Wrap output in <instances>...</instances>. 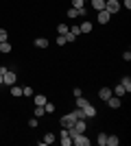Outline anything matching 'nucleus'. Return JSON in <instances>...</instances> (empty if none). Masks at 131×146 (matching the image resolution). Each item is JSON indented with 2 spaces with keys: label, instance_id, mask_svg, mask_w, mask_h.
<instances>
[{
  "label": "nucleus",
  "instance_id": "1",
  "mask_svg": "<svg viewBox=\"0 0 131 146\" xmlns=\"http://www.w3.org/2000/svg\"><path fill=\"white\" fill-rule=\"evenodd\" d=\"M72 144L74 146H90L92 142H90V137H87L85 133H74L72 135Z\"/></svg>",
  "mask_w": 131,
  "mask_h": 146
},
{
  "label": "nucleus",
  "instance_id": "2",
  "mask_svg": "<svg viewBox=\"0 0 131 146\" xmlns=\"http://www.w3.org/2000/svg\"><path fill=\"white\" fill-rule=\"evenodd\" d=\"M15 81H18V74L13 72V70H5V74H2V85H15Z\"/></svg>",
  "mask_w": 131,
  "mask_h": 146
},
{
  "label": "nucleus",
  "instance_id": "3",
  "mask_svg": "<svg viewBox=\"0 0 131 146\" xmlns=\"http://www.w3.org/2000/svg\"><path fill=\"white\" fill-rule=\"evenodd\" d=\"M120 7H122V5H120L118 0H105V11H109L112 15L120 11Z\"/></svg>",
  "mask_w": 131,
  "mask_h": 146
},
{
  "label": "nucleus",
  "instance_id": "4",
  "mask_svg": "<svg viewBox=\"0 0 131 146\" xmlns=\"http://www.w3.org/2000/svg\"><path fill=\"white\" fill-rule=\"evenodd\" d=\"M74 120H76V118L72 116V113H66V116L61 118V129H70L72 124H74Z\"/></svg>",
  "mask_w": 131,
  "mask_h": 146
},
{
  "label": "nucleus",
  "instance_id": "5",
  "mask_svg": "<svg viewBox=\"0 0 131 146\" xmlns=\"http://www.w3.org/2000/svg\"><path fill=\"white\" fill-rule=\"evenodd\" d=\"M59 140H61L63 146H72V137H70L68 129H61V135H59Z\"/></svg>",
  "mask_w": 131,
  "mask_h": 146
},
{
  "label": "nucleus",
  "instance_id": "6",
  "mask_svg": "<svg viewBox=\"0 0 131 146\" xmlns=\"http://www.w3.org/2000/svg\"><path fill=\"white\" fill-rule=\"evenodd\" d=\"M83 113H85V120H90V118H96V107H92V105L87 103L85 107H83Z\"/></svg>",
  "mask_w": 131,
  "mask_h": 146
},
{
  "label": "nucleus",
  "instance_id": "7",
  "mask_svg": "<svg viewBox=\"0 0 131 146\" xmlns=\"http://www.w3.org/2000/svg\"><path fill=\"white\" fill-rule=\"evenodd\" d=\"M96 18H98V22H100V24H107V22H109V18H112V13H109V11H105V9H100Z\"/></svg>",
  "mask_w": 131,
  "mask_h": 146
},
{
  "label": "nucleus",
  "instance_id": "8",
  "mask_svg": "<svg viewBox=\"0 0 131 146\" xmlns=\"http://www.w3.org/2000/svg\"><path fill=\"white\" fill-rule=\"evenodd\" d=\"M105 103H107V107H112V109H118L120 105H122V103H120V98H118V96H109V98L105 100Z\"/></svg>",
  "mask_w": 131,
  "mask_h": 146
},
{
  "label": "nucleus",
  "instance_id": "9",
  "mask_svg": "<svg viewBox=\"0 0 131 146\" xmlns=\"http://www.w3.org/2000/svg\"><path fill=\"white\" fill-rule=\"evenodd\" d=\"M109 96H114L112 87H100V90H98V98H100V100H107Z\"/></svg>",
  "mask_w": 131,
  "mask_h": 146
},
{
  "label": "nucleus",
  "instance_id": "10",
  "mask_svg": "<svg viewBox=\"0 0 131 146\" xmlns=\"http://www.w3.org/2000/svg\"><path fill=\"white\" fill-rule=\"evenodd\" d=\"M87 103H90V100H87V98H83V96H76V98H74V107H79V109H83Z\"/></svg>",
  "mask_w": 131,
  "mask_h": 146
},
{
  "label": "nucleus",
  "instance_id": "11",
  "mask_svg": "<svg viewBox=\"0 0 131 146\" xmlns=\"http://www.w3.org/2000/svg\"><path fill=\"white\" fill-rule=\"evenodd\" d=\"M114 96H118V98H122V96H125V94H127V90H125V87H122V85H116V87H114Z\"/></svg>",
  "mask_w": 131,
  "mask_h": 146
},
{
  "label": "nucleus",
  "instance_id": "12",
  "mask_svg": "<svg viewBox=\"0 0 131 146\" xmlns=\"http://www.w3.org/2000/svg\"><path fill=\"white\" fill-rule=\"evenodd\" d=\"M92 9H94V11H100V9H105V0H92Z\"/></svg>",
  "mask_w": 131,
  "mask_h": 146
},
{
  "label": "nucleus",
  "instance_id": "13",
  "mask_svg": "<svg viewBox=\"0 0 131 146\" xmlns=\"http://www.w3.org/2000/svg\"><path fill=\"white\" fill-rule=\"evenodd\" d=\"M35 46H37V48H48V39H46V37H37V39H35Z\"/></svg>",
  "mask_w": 131,
  "mask_h": 146
},
{
  "label": "nucleus",
  "instance_id": "14",
  "mask_svg": "<svg viewBox=\"0 0 131 146\" xmlns=\"http://www.w3.org/2000/svg\"><path fill=\"white\" fill-rule=\"evenodd\" d=\"M120 85L125 87L127 92H131V79H129V76H122V79H120Z\"/></svg>",
  "mask_w": 131,
  "mask_h": 146
},
{
  "label": "nucleus",
  "instance_id": "15",
  "mask_svg": "<svg viewBox=\"0 0 131 146\" xmlns=\"http://www.w3.org/2000/svg\"><path fill=\"white\" fill-rule=\"evenodd\" d=\"M118 135H107V146H118Z\"/></svg>",
  "mask_w": 131,
  "mask_h": 146
},
{
  "label": "nucleus",
  "instance_id": "16",
  "mask_svg": "<svg viewBox=\"0 0 131 146\" xmlns=\"http://www.w3.org/2000/svg\"><path fill=\"white\" fill-rule=\"evenodd\" d=\"M13 50V46L9 42H0V52H11Z\"/></svg>",
  "mask_w": 131,
  "mask_h": 146
},
{
  "label": "nucleus",
  "instance_id": "17",
  "mask_svg": "<svg viewBox=\"0 0 131 146\" xmlns=\"http://www.w3.org/2000/svg\"><path fill=\"white\" fill-rule=\"evenodd\" d=\"M57 140V137H55V133H50V131H48V133H46V135H44V144H53V142H55Z\"/></svg>",
  "mask_w": 131,
  "mask_h": 146
},
{
  "label": "nucleus",
  "instance_id": "18",
  "mask_svg": "<svg viewBox=\"0 0 131 146\" xmlns=\"http://www.w3.org/2000/svg\"><path fill=\"white\" fill-rule=\"evenodd\" d=\"M79 29H81V33H92V22H83Z\"/></svg>",
  "mask_w": 131,
  "mask_h": 146
},
{
  "label": "nucleus",
  "instance_id": "19",
  "mask_svg": "<svg viewBox=\"0 0 131 146\" xmlns=\"http://www.w3.org/2000/svg\"><path fill=\"white\" fill-rule=\"evenodd\" d=\"M72 116H74L76 120H83V118H85V113H83V109H79V107H74V111H72Z\"/></svg>",
  "mask_w": 131,
  "mask_h": 146
},
{
  "label": "nucleus",
  "instance_id": "20",
  "mask_svg": "<svg viewBox=\"0 0 131 146\" xmlns=\"http://www.w3.org/2000/svg\"><path fill=\"white\" fill-rule=\"evenodd\" d=\"M11 96H13V98H20V96H22V87L11 85Z\"/></svg>",
  "mask_w": 131,
  "mask_h": 146
},
{
  "label": "nucleus",
  "instance_id": "21",
  "mask_svg": "<svg viewBox=\"0 0 131 146\" xmlns=\"http://www.w3.org/2000/svg\"><path fill=\"white\" fill-rule=\"evenodd\" d=\"M96 142H98L100 146H107V133H98V137H96Z\"/></svg>",
  "mask_w": 131,
  "mask_h": 146
},
{
  "label": "nucleus",
  "instance_id": "22",
  "mask_svg": "<svg viewBox=\"0 0 131 146\" xmlns=\"http://www.w3.org/2000/svg\"><path fill=\"white\" fill-rule=\"evenodd\" d=\"M68 29H70L68 24H57V33H59V35H66V33H68Z\"/></svg>",
  "mask_w": 131,
  "mask_h": 146
},
{
  "label": "nucleus",
  "instance_id": "23",
  "mask_svg": "<svg viewBox=\"0 0 131 146\" xmlns=\"http://www.w3.org/2000/svg\"><path fill=\"white\" fill-rule=\"evenodd\" d=\"M46 100H48V98L44 96V94H37V96H35V105H46Z\"/></svg>",
  "mask_w": 131,
  "mask_h": 146
},
{
  "label": "nucleus",
  "instance_id": "24",
  "mask_svg": "<svg viewBox=\"0 0 131 146\" xmlns=\"http://www.w3.org/2000/svg\"><path fill=\"white\" fill-rule=\"evenodd\" d=\"M44 111H46V113H55V105L46 100V105H44Z\"/></svg>",
  "mask_w": 131,
  "mask_h": 146
},
{
  "label": "nucleus",
  "instance_id": "25",
  "mask_svg": "<svg viewBox=\"0 0 131 146\" xmlns=\"http://www.w3.org/2000/svg\"><path fill=\"white\" fill-rule=\"evenodd\" d=\"M44 113H46V111H44V105H37V107H35V118H42Z\"/></svg>",
  "mask_w": 131,
  "mask_h": 146
},
{
  "label": "nucleus",
  "instance_id": "26",
  "mask_svg": "<svg viewBox=\"0 0 131 146\" xmlns=\"http://www.w3.org/2000/svg\"><path fill=\"white\" fill-rule=\"evenodd\" d=\"M72 7H74V9H83V7H85V0H72Z\"/></svg>",
  "mask_w": 131,
  "mask_h": 146
},
{
  "label": "nucleus",
  "instance_id": "27",
  "mask_svg": "<svg viewBox=\"0 0 131 146\" xmlns=\"http://www.w3.org/2000/svg\"><path fill=\"white\" fill-rule=\"evenodd\" d=\"M68 31H70V33H72V35H74V37H76V35H81V29H79V26H76V24H72V26H70Z\"/></svg>",
  "mask_w": 131,
  "mask_h": 146
},
{
  "label": "nucleus",
  "instance_id": "28",
  "mask_svg": "<svg viewBox=\"0 0 131 146\" xmlns=\"http://www.w3.org/2000/svg\"><path fill=\"white\" fill-rule=\"evenodd\" d=\"M68 18H72V20H74V18H79V11H76L74 7H72V9H68Z\"/></svg>",
  "mask_w": 131,
  "mask_h": 146
},
{
  "label": "nucleus",
  "instance_id": "29",
  "mask_svg": "<svg viewBox=\"0 0 131 146\" xmlns=\"http://www.w3.org/2000/svg\"><path fill=\"white\" fill-rule=\"evenodd\" d=\"M63 44H68V42H66V37H63V35H57V46H63Z\"/></svg>",
  "mask_w": 131,
  "mask_h": 146
},
{
  "label": "nucleus",
  "instance_id": "30",
  "mask_svg": "<svg viewBox=\"0 0 131 146\" xmlns=\"http://www.w3.org/2000/svg\"><path fill=\"white\" fill-rule=\"evenodd\" d=\"M22 94L24 96H33V87H22Z\"/></svg>",
  "mask_w": 131,
  "mask_h": 146
},
{
  "label": "nucleus",
  "instance_id": "31",
  "mask_svg": "<svg viewBox=\"0 0 131 146\" xmlns=\"http://www.w3.org/2000/svg\"><path fill=\"white\" fill-rule=\"evenodd\" d=\"M37 124H39V118H31V120H29V127H33V129H35Z\"/></svg>",
  "mask_w": 131,
  "mask_h": 146
},
{
  "label": "nucleus",
  "instance_id": "32",
  "mask_svg": "<svg viewBox=\"0 0 131 146\" xmlns=\"http://www.w3.org/2000/svg\"><path fill=\"white\" fill-rule=\"evenodd\" d=\"M7 37H9V35H7V31L0 29V42H7Z\"/></svg>",
  "mask_w": 131,
  "mask_h": 146
},
{
  "label": "nucleus",
  "instance_id": "33",
  "mask_svg": "<svg viewBox=\"0 0 131 146\" xmlns=\"http://www.w3.org/2000/svg\"><path fill=\"white\" fill-rule=\"evenodd\" d=\"M76 11H79V18H85V15H87V9H85V7H83V9H76Z\"/></svg>",
  "mask_w": 131,
  "mask_h": 146
},
{
  "label": "nucleus",
  "instance_id": "34",
  "mask_svg": "<svg viewBox=\"0 0 131 146\" xmlns=\"http://www.w3.org/2000/svg\"><path fill=\"white\" fill-rule=\"evenodd\" d=\"M72 94H74V98H76V96H83V92H81V87H74V90H72Z\"/></svg>",
  "mask_w": 131,
  "mask_h": 146
},
{
  "label": "nucleus",
  "instance_id": "35",
  "mask_svg": "<svg viewBox=\"0 0 131 146\" xmlns=\"http://www.w3.org/2000/svg\"><path fill=\"white\" fill-rule=\"evenodd\" d=\"M122 59H125V61H131V52H129V50H127V52H122Z\"/></svg>",
  "mask_w": 131,
  "mask_h": 146
},
{
  "label": "nucleus",
  "instance_id": "36",
  "mask_svg": "<svg viewBox=\"0 0 131 146\" xmlns=\"http://www.w3.org/2000/svg\"><path fill=\"white\" fill-rule=\"evenodd\" d=\"M122 5H125L127 9H131V0H122Z\"/></svg>",
  "mask_w": 131,
  "mask_h": 146
},
{
  "label": "nucleus",
  "instance_id": "37",
  "mask_svg": "<svg viewBox=\"0 0 131 146\" xmlns=\"http://www.w3.org/2000/svg\"><path fill=\"white\" fill-rule=\"evenodd\" d=\"M0 85H2V74H0Z\"/></svg>",
  "mask_w": 131,
  "mask_h": 146
}]
</instances>
